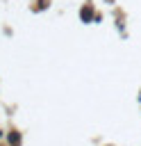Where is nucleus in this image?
<instances>
[{
	"label": "nucleus",
	"instance_id": "nucleus-1",
	"mask_svg": "<svg viewBox=\"0 0 141 146\" xmlns=\"http://www.w3.org/2000/svg\"><path fill=\"white\" fill-rule=\"evenodd\" d=\"M9 141H14V144H18V141H20V137H18V135H9Z\"/></svg>",
	"mask_w": 141,
	"mask_h": 146
}]
</instances>
